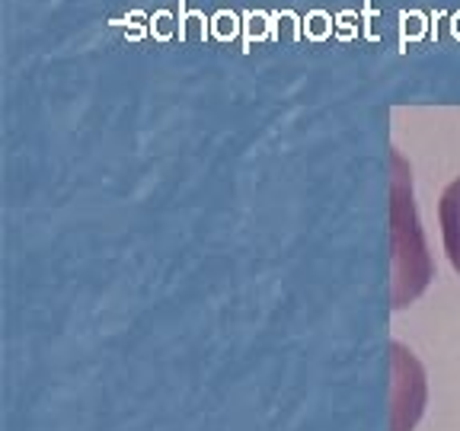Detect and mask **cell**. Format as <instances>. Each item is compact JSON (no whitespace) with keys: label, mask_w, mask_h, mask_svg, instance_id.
I'll return each mask as SVG.
<instances>
[{"label":"cell","mask_w":460,"mask_h":431,"mask_svg":"<svg viewBox=\"0 0 460 431\" xmlns=\"http://www.w3.org/2000/svg\"><path fill=\"white\" fill-rule=\"evenodd\" d=\"M358 13L355 10H342V13H336V39H342V42H349V39L358 36Z\"/></svg>","instance_id":"obj_9"},{"label":"cell","mask_w":460,"mask_h":431,"mask_svg":"<svg viewBox=\"0 0 460 431\" xmlns=\"http://www.w3.org/2000/svg\"><path fill=\"white\" fill-rule=\"evenodd\" d=\"M243 29V13H234V10H217L211 16V39L217 42H234Z\"/></svg>","instance_id":"obj_5"},{"label":"cell","mask_w":460,"mask_h":431,"mask_svg":"<svg viewBox=\"0 0 460 431\" xmlns=\"http://www.w3.org/2000/svg\"><path fill=\"white\" fill-rule=\"evenodd\" d=\"M147 29H151V36L157 39V42H170V39L176 36V29H180V20H176L170 10H157V13L151 16V22H147Z\"/></svg>","instance_id":"obj_8"},{"label":"cell","mask_w":460,"mask_h":431,"mask_svg":"<svg viewBox=\"0 0 460 431\" xmlns=\"http://www.w3.org/2000/svg\"><path fill=\"white\" fill-rule=\"evenodd\" d=\"M304 36V20L295 13V10H279L272 13V39L275 42H297Z\"/></svg>","instance_id":"obj_3"},{"label":"cell","mask_w":460,"mask_h":431,"mask_svg":"<svg viewBox=\"0 0 460 431\" xmlns=\"http://www.w3.org/2000/svg\"><path fill=\"white\" fill-rule=\"evenodd\" d=\"M438 221H441V243L451 259V266L460 272V176L447 182L438 201Z\"/></svg>","instance_id":"obj_1"},{"label":"cell","mask_w":460,"mask_h":431,"mask_svg":"<svg viewBox=\"0 0 460 431\" xmlns=\"http://www.w3.org/2000/svg\"><path fill=\"white\" fill-rule=\"evenodd\" d=\"M211 36V16L205 10H186V0H180V39L182 42H205Z\"/></svg>","instance_id":"obj_2"},{"label":"cell","mask_w":460,"mask_h":431,"mask_svg":"<svg viewBox=\"0 0 460 431\" xmlns=\"http://www.w3.org/2000/svg\"><path fill=\"white\" fill-rule=\"evenodd\" d=\"M429 20H431V16H425L422 10H402V13H400V39H402V45L425 39V32H429Z\"/></svg>","instance_id":"obj_7"},{"label":"cell","mask_w":460,"mask_h":431,"mask_svg":"<svg viewBox=\"0 0 460 431\" xmlns=\"http://www.w3.org/2000/svg\"><path fill=\"white\" fill-rule=\"evenodd\" d=\"M332 32H336V16H330L326 10H310V13L304 16V36H307L310 42H326Z\"/></svg>","instance_id":"obj_6"},{"label":"cell","mask_w":460,"mask_h":431,"mask_svg":"<svg viewBox=\"0 0 460 431\" xmlns=\"http://www.w3.org/2000/svg\"><path fill=\"white\" fill-rule=\"evenodd\" d=\"M243 29H246V51L252 48L256 42H262V39H272V13H266V10H246L243 13Z\"/></svg>","instance_id":"obj_4"},{"label":"cell","mask_w":460,"mask_h":431,"mask_svg":"<svg viewBox=\"0 0 460 431\" xmlns=\"http://www.w3.org/2000/svg\"><path fill=\"white\" fill-rule=\"evenodd\" d=\"M451 36L460 42V10H457V13H451Z\"/></svg>","instance_id":"obj_11"},{"label":"cell","mask_w":460,"mask_h":431,"mask_svg":"<svg viewBox=\"0 0 460 431\" xmlns=\"http://www.w3.org/2000/svg\"><path fill=\"white\" fill-rule=\"evenodd\" d=\"M125 22H128V39H141L144 32H151V29H144V22H151V16L144 13V10H131L125 16Z\"/></svg>","instance_id":"obj_10"}]
</instances>
